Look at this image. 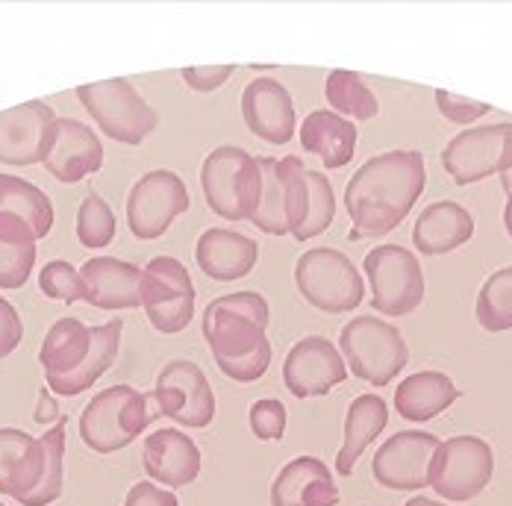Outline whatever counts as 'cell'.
<instances>
[{"label":"cell","instance_id":"obj_1","mask_svg":"<svg viewBox=\"0 0 512 506\" xmlns=\"http://www.w3.org/2000/svg\"><path fill=\"white\" fill-rule=\"evenodd\" d=\"M427 183L421 151H389L362 162L345 186L351 239H380L401 227Z\"/></svg>","mask_w":512,"mask_h":506},{"label":"cell","instance_id":"obj_2","mask_svg":"<svg viewBox=\"0 0 512 506\" xmlns=\"http://www.w3.org/2000/svg\"><path fill=\"white\" fill-rule=\"evenodd\" d=\"M268 301L256 292H233L204 309V339L221 374L236 383H256L271 365Z\"/></svg>","mask_w":512,"mask_h":506},{"label":"cell","instance_id":"obj_3","mask_svg":"<svg viewBox=\"0 0 512 506\" xmlns=\"http://www.w3.org/2000/svg\"><path fill=\"white\" fill-rule=\"evenodd\" d=\"M65 427L68 421L59 418L42 439L0 427V495L21 506H51L62 495Z\"/></svg>","mask_w":512,"mask_h":506},{"label":"cell","instance_id":"obj_4","mask_svg":"<svg viewBox=\"0 0 512 506\" xmlns=\"http://www.w3.org/2000/svg\"><path fill=\"white\" fill-rule=\"evenodd\" d=\"M151 395L118 383L98 392L80 415V439L95 454H115L133 445L154 421L156 409H151Z\"/></svg>","mask_w":512,"mask_h":506},{"label":"cell","instance_id":"obj_5","mask_svg":"<svg viewBox=\"0 0 512 506\" xmlns=\"http://www.w3.org/2000/svg\"><path fill=\"white\" fill-rule=\"evenodd\" d=\"M206 206L224 221H254L262 203V165L242 148L221 145L201 165Z\"/></svg>","mask_w":512,"mask_h":506},{"label":"cell","instance_id":"obj_6","mask_svg":"<svg viewBox=\"0 0 512 506\" xmlns=\"http://www.w3.org/2000/svg\"><path fill=\"white\" fill-rule=\"evenodd\" d=\"M339 348L351 374L371 386H389L410 362V348L401 330L374 315L351 318L342 327Z\"/></svg>","mask_w":512,"mask_h":506},{"label":"cell","instance_id":"obj_7","mask_svg":"<svg viewBox=\"0 0 512 506\" xmlns=\"http://www.w3.org/2000/svg\"><path fill=\"white\" fill-rule=\"evenodd\" d=\"M262 165V203L254 221L268 236L298 233L309 212V177L307 165L298 156H259Z\"/></svg>","mask_w":512,"mask_h":506},{"label":"cell","instance_id":"obj_8","mask_svg":"<svg viewBox=\"0 0 512 506\" xmlns=\"http://www.w3.org/2000/svg\"><path fill=\"white\" fill-rule=\"evenodd\" d=\"M77 98L103 133L121 145H142L159 124L154 106L133 89L127 77L86 83L77 89Z\"/></svg>","mask_w":512,"mask_h":506},{"label":"cell","instance_id":"obj_9","mask_svg":"<svg viewBox=\"0 0 512 506\" xmlns=\"http://www.w3.org/2000/svg\"><path fill=\"white\" fill-rule=\"evenodd\" d=\"M295 283L304 301L327 315L354 312L365 295L357 265L336 248H312L304 253L295 262Z\"/></svg>","mask_w":512,"mask_h":506},{"label":"cell","instance_id":"obj_10","mask_svg":"<svg viewBox=\"0 0 512 506\" xmlns=\"http://www.w3.org/2000/svg\"><path fill=\"white\" fill-rule=\"evenodd\" d=\"M495 474V454L480 436L445 439L430 462V486L442 501H474Z\"/></svg>","mask_w":512,"mask_h":506},{"label":"cell","instance_id":"obj_11","mask_svg":"<svg viewBox=\"0 0 512 506\" xmlns=\"http://www.w3.org/2000/svg\"><path fill=\"white\" fill-rule=\"evenodd\" d=\"M365 277L371 286V309L401 318L424 301V271L415 253L401 245H377L365 253Z\"/></svg>","mask_w":512,"mask_h":506},{"label":"cell","instance_id":"obj_12","mask_svg":"<svg viewBox=\"0 0 512 506\" xmlns=\"http://www.w3.org/2000/svg\"><path fill=\"white\" fill-rule=\"evenodd\" d=\"M142 309L162 336H174L189 327L195 315V283L186 265L174 256H154L142 268Z\"/></svg>","mask_w":512,"mask_h":506},{"label":"cell","instance_id":"obj_13","mask_svg":"<svg viewBox=\"0 0 512 506\" xmlns=\"http://www.w3.org/2000/svg\"><path fill=\"white\" fill-rule=\"evenodd\" d=\"M442 165L457 186L489 180L492 174H507L512 168V121L462 130L445 145Z\"/></svg>","mask_w":512,"mask_h":506},{"label":"cell","instance_id":"obj_14","mask_svg":"<svg viewBox=\"0 0 512 506\" xmlns=\"http://www.w3.org/2000/svg\"><path fill=\"white\" fill-rule=\"evenodd\" d=\"M151 398L156 412L177 421L180 427L201 430L215 418V392L206 380L204 368L192 359H171L159 371Z\"/></svg>","mask_w":512,"mask_h":506},{"label":"cell","instance_id":"obj_15","mask_svg":"<svg viewBox=\"0 0 512 506\" xmlns=\"http://www.w3.org/2000/svg\"><path fill=\"white\" fill-rule=\"evenodd\" d=\"M189 209V189L180 180V174L168 168L148 171L145 177L136 180L127 198V224L130 233L139 242H154L168 227L174 224L177 215Z\"/></svg>","mask_w":512,"mask_h":506},{"label":"cell","instance_id":"obj_16","mask_svg":"<svg viewBox=\"0 0 512 506\" xmlns=\"http://www.w3.org/2000/svg\"><path fill=\"white\" fill-rule=\"evenodd\" d=\"M439 445L442 439L427 430H401L377 448L371 474L386 489L418 492L430 486V462Z\"/></svg>","mask_w":512,"mask_h":506},{"label":"cell","instance_id":"obj_17","mask_svg":"<svg viewBox=\"0 0 512 506\" xmlns=\"http://www.w3.org/2000/svg\"><path fill=\"white\" fill-rule=\"evenodd\" d=\"M56 112L51 103L27 101L0 112V162L21 168L39 165L51 153Z\"/></svg>","mask_w":512,"mask_h":506},{"label":"cell","instance_id":"obj_18","mask_svg":"<svg viewBox=\"0 0 512 506\" xmlns=\"http://www.w3.org/2000/svg\"><path fill=\"white\" fill-rule=\"evenodd\" d=\"M348 380L345 356L324 336L301 339L283 362V383L295 398H324Z\"/></svg>","mask_w":512,"mask_h":506},{"label":"cell","instance_id":"obj_19","mask_svg":"<svg viewBox=\"0 0 512 506\" xmlns=\"http://www.w3.org/2000/svg\"><path fill=\"white\" fill-rule=\"evenodd\" d=\"M242 118L256 139L268 145H289L298 127L289 89L274 77H256L242 92Z\"/></svg>","mask_w":512,"mask_h":506},{"label":"cell","instance_id":"obj_20","mask_svg":"<svg viewBox=\"0 0 512 506\" xmlns=\"http://www.w3.org/2000/svg\"><path fill=\"white\" fill-rule=\"evenodd\" d=\"M103 165L101 139L77 118H56V136L51 153L45 156V171L59 183H80L89 174H98Z\"/></svg>","mask_w":512,"mask_h":506},{"label":"cell","instance_id":"obj_21","mask_svg":"<svg viewBox=\"0 0 512 506\" xmlns=\"http://www.w3.org/2000/svg\"><path fill=\"white\" fill-rule=\"evenodd\" d=\"M142 462L148 477L168 489H183L201 474V451L183 430L162 427L148 433L142 445Z\"/></svg>","mask_w":512,"mask_h":506},{"label":"cell","instance_id":"obj_22","mask_svg":"<svg viewBox=\"0 0 512 506\" xmlns=\"http://www.w3.org/2000/svg\"><path fill=\"white\" fill-rule=\"evenodd\" d=\"M80 277L86 283V304L106 309V312L142 306L145 271L139 265H130L115 256H95L83 262Z\"/></svg>","mask_w":512,"mask_h":506},{"label":"cell","instance_id":"obj_23","mask_svg":"<svg viewBox=\"0 0 512 506\" xmlns=\"http://www.w3.org/2000/svg\"><path fill=\"white\" fill-rule=\"evenodd\" d=\"M339 489L318 456H295L271 483V506H336Z\"/></svg>","mask_w":512,"mask_h":506},{"label":"cell","instance_id":"obj_24","mask_svg":"<svg viewBox=\"0 0 512 506\" xmlns=\"http://www.w3.org/2000/svg\"><path fill=\"white\" fill-rule=\"evenodd\" d=\"M195 259L209 280L233 283L254 271L256 259H259V245L236 230L209 227L206 233H201V239L195 245Z\"/></svg>","mask_w":512,"mask_h":506},{"label":"cell","instance_id":"obj_25","mask_svg":"<svg viewBox=\"0 0 512 506\" xmlns=\"http://www.w3.org/2000/svg\"><path fill=\"white\" fill-rule=\"evenodd\" d=\"M474 236L471 212L454 201H436L421 209L412 227V245L424 256H442L462 248Z\"/></svg>","mask_w":512,"mask_h":506},{"label":"cell","instance_id":"obj_26","mask_svg":"<svg viewBox=\"0 0 512 506\" xmlns=\"http://www.w3.org/2000/svg\"><path fill=\"white\" fill-rule=\"evenodd\" d=\"M357 124L333 109H312L301 124V148L321 159L327 171L345 168L357 153Z\"/></svg>","mask_w":512,"mask_h":506},{"label":"cell","instance_id":"obj_27","mask_svg":"<svg viewBox=\"0 0 512 506\" xmlns=\"http://www.w3.org/2000/svg\"><path fill=\"white\" fill-rule=\"evenodd\" d=\"M457 401H460V389L442 371L410 374L395 389V409H398V415L407 418V421H415V424H424V421L442 415L448 406H454Z\"/></svg>","mask_w":512,"mask_h":506},{"label":"cell","instance_id":"obj_28","mask_svg":"<svg viewBox=\"0 0 512 506\" xmlns=\"http://www.w3.org/2000/svg\"><path fill=\"white\" fill-rule=\"evenodd\" d=\"M121 318H112L106 324L92 327V351L83 359L80 368H74L71 374H62V377H45L48 389L62 395V398H77L83 392L92 389V383H98L103 374L112 368L118 348H121Z\"/></svg>","mask_w":512,"mask_h":506},{"label":"cell","instance_id":"obj_29","mask_svg":"<svg viewBox=\"0 0 512 506\" xmlns=\"http://www.w3.org/2000/svg\"><path fill=\"white\" fill-rule=\"evenodd\" d=\"M389 424V406L377 395H359L348 406L345 415V445L336 454V471L342 477H351L357 459L365 454V448L386 430Z\"/></svg>","mask_w":512,"mask_h":506},{"label":"cell","instance_id":"obj_30","mask_svg":"<svg viewBox=\"0 0 512 506\" xmlns=\"http://www.w3.org/2000/svg\"><path fill=\"white\" fill-rule=\"evenodd\" d=\"M36 233L9 212H0V289H21L36 265Z\"/></svg>","mask_w":512,"mask_h":506},{"label":"cell","instance_id":"obj_31","mask_svg":"<svg viewBox=\"0 0 512 506\" xmlns=\"http://www.w3.org/2000/svg\"><path fill=\"white\" fill-rule=\"evenodd\" d=\"M89 351H92V327H86L80 318H59L42 342L39 362L45 368V377H62L80 368Z\"/></svg>","mask_w":512,"mask_h":506},{"label":"cell","instance_id":"obj_32","mask_svg":"<svg viewBox=\"0 0 512 506\" xmlns=\"http://www.w3.org/2000/svg\"><path fill=\"white\" fill-rule=\"evenodd\" d=\"M0 212L18 215L36 239H45L53 227V201L30 180L0 171Z\"/></svg>","mask_w":512,"mask_h":506},{"label":"cell","instance_id":"obj_33","mask_svg":"<svg viewBox=\"0 0 512 506\" xmlns=\"http://www.w3.org/2000/svg\"><path fill=\"white\" fill-rule=\"evenodd\" d=\"M324 98L336 115H342L348 121H371L380 112L374 92L365 86L362 74L357 71L333 68L324 80Z\"/></svg>","mask_w":512,"mask_h":506},{"label":"cell","instance_id":"obj_34","mask_svg":"<svg viewBox=\"0 0 512 506\" xmlns=\"http://www.w3.org/2000/svg\"><path fill=\"white\" fill-rule=\"evenodd\" d=\"M477 321L489 333L512 330V265L486 277L477 295Z\"/></svg>","mask_w":512,"mask_h":506},{"label":"cell","instance_id":"obj_35","mask_svg":"<svg viewBox=\"0 0 512 506\" xmlns=\"http://www.w3.org/2000/svg\"><path fill=\"white\" fill-rule=\"evenodd\" d=\"M115 212L101 195H86L77 209V239L83 248H106L115 239Z\"/></svg>","mask_w":512,"mask_h":506},{"label":"cell","instance_id":"obj_36","mask_svg":"<svg viewBox=\"0 0 512 506\" xmlns=\"http://www.w3.org/2000/svg\"><path fill=\"white\" fill-rule=\"evenodd\" d=\"M309 177V212L304 227L295 233L298 242H309L315 236H321L333 218H336V195H333V183L327 180V174L321 171H307Z\"/></svg>","mask_w":512,"mask_h":506},{"label":"cell","instance_id":"obj_37","mask_svg":"<svg viewBox=\"0 0 512 506\" xmlns=\"http://www.w3.org/2000/svg\"><path fill=\"white\" fill-rule=\"evenodd\" d=\"M39 286H42V295L51 301H62V304L86 301V283H83L80 271L65 259H53L42 268Z\"/></svg>","mask_w":512,"mask_h":506},{"label":"cell","instance_id":"obj_38","mask_svg":"<svg viewBox=\"0 0 512 506\" xmlns=\"http://www.w3.org/2000/svg\"><path fill=\"white\" fill-rule=\"evenodd\" d=\"M251 433L259 442H280L286 436V406L274 398H262L248 412Z\"/></svg>","mask_w":512,"mask_h":506},{"label":"cell","instance_id":"obj_39","mask_svg":"<svg viewBox=\"0 0 512 506\" xmlns=\"http://www.w3.org/2000/svg\"><path fill=\"white\" fill-rule=\"evenodd\" d=\"M439 112L451 121V124H474L477 118H483L489 112V106L480 101H471V98H460V95H451L445 89H436L433 92Z\"/></svg>","mask_w":512,"mask_h":506},{"label":"cell","instance_id":"obj_40","mask_svg":"<svg viewBox=\"0 0 512 506\" xmlns=\"http://www.w3.org/2000/svg\"><path fill=\"white\" fill-rule=\"evenodd\" d=\"M233 71L236 65H192V68H183L180 77L195 92H215L233 77Z\"/></svg>","mask_w":512,"mask_h":506},{"label":"cell","instance_id":"obj_41","mask_svg":"<svg viewBox=\"0 0 512 506\" xmlns=\"http://www.w3.org/2000/svg\"><path fill=\"white\" fill-rule=\"evenodd\" d=\"M24 339V324L21 315L15 312V306L9 304L6 298H0V359L12 354Z\"/></svg>","mask_w":512,"mask_h":506},{"label":"cell","instance_id":"obj_42","mask_svg":"<svg viewBox=\"0 0 512 506\" xmlns=\"http://www.w3.org/2000/svg\"><path fill=\"white\" fill-rule=\"evenodd\" d=\"M124 506H180V501H177L174 492L156 486L154 480H142V483H136V486L127 492Z\"/></svg>","mask_w":512,"mask_h":506},{"label":"cell","instance_id":"obj_43","mask_svg":"<svg viewBox=\"0 0 512 506\" xmlns=\"http://www.w3.org/2000/svg\"><path fill=\"white\" fill-rule=\"evenodd\" d=\"M56 415H59L56 401H53L51 395L42 389V395H39V409H36V421H39V424H48V421H53Z\"/></svg>","mask_w":512,"mask_h":506},{"label":"cell","instance_id":"obj_44","mask_svg":"<svg viewBox=\"0 0 512 506\" xmlns=\"http://www.w3.org/2000/svg\"><path fill=\"white\" fill-rule=\"evenodd\" d=\"M504 227H507V233H510L512 239V192L507 195V206H504Z\"/></svg>","mask_w":512,"mask_h":506},{"label":"cell","instance_id":"obj_45","mask_svg":"<svg viewBox=\"0 0 512 506\" xmlns=\"http://www.w3.org/2000/svg\"><path fill=\"white\" fill-rule=\"evenodd\" d=\"M407 506H445V504H439V501H427L424 495H415V498L407 501Z\"/></svg>","mask_w":512,"mask_h":506},{"label":"cell","instance_id":"obj_46","mask_svg":"<svg viewBox=\"0 0 512 506\" xmlns=\"http://www.w3.org/2000/svg\"><path fill=\"white\" fill-rule=\"evenodd\" d=\"M501 186H504V192L510 195V192H512V168L507 171V174H501Z\"/></svg>","mask_w":512,"mask_h":506},{"label":"cell","instance_id":"obj_47","mask_svg":"<svg viewBox=\"0 0 512 506\" xmlns=\"http://www.w3.org/2000/svg\"><path fill=\"white\" fill-rule=\"evenodd\" d=\"M0 506H6V504H0Z\"/></svg>","mask_w":512,"mask_h":506}]
</instances>
